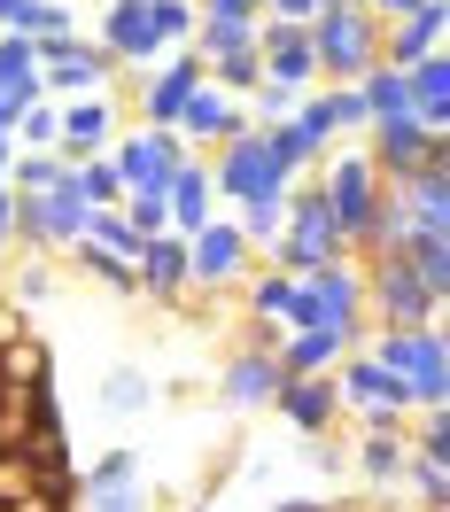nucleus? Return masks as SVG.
<instances>
[{"instance_id":"obj_21","label":"nucleus","mask_w":450,"mask_h":512,"mask_svg":"<svg viewBox=\"0 0 450 512\" xmlns=\"http://www.w3.org/2000/svg\"><path fill=\"white\" fill-rule=\"evenodd\" d=\"M257 63L272 86H295V94H311L319 86V63H311V39L295 32V24H272V16H257Z\"/></svg>"},{"instance_id":"obj_35","label":"nucleus","mask_w":450,"mask_h":512,"mask_svg":"<svg viewBox=\"0 0 450 512\" xmlns=\"http://www.w3.org/2000/svg\"><path fill=\"white\" fill-rule=\"evenodd\" d=\"M404 489H412V505H419V512H450V458H419V450H412Z\"/></svg>"},{"instance_id":"obj_23","label":"nucleus","mask_w":450,"mask_h":512,"mask_svg":"<svg viewBox=\"0 0 450 512\" xmlns=\"http://www.w3.org/2000/svg\"><path fill=\"white\" fill-rule=\"evenodd\" d=\"M404 466H412V435L404 427H357V474H365L373 497H396Z\"/></svg>"},{"instance_id":"obj_5","label":"nucleus","mask_w":450,"mask_h":512,"mask_svg":"<svg viewBox=\"0 0 450 512\" xmlns=\"http://www.w3.org/2000/svg\"><path fill=\"white\" fill-rule=\"evenodd\" d=\"M357 272H365V326H443L450 295H435L396 249H388V256H365Z\"/></svg>"},{"instance_id":"obj_54","label":"nucleus","mask_w":450,"mask_h":512,"mask_svg":"<svg viewBox=\"0 0 450 512\" xmlns=\"http://www.w3.org/2000/svg\"><path fill=\"white\" fill-rule=\"evenodd\" d=\"M0 512H8V505H0Z\"/></svg>"},{"instance_id":"obj_14","label":"nucleus","mask_w":450,"mask_h":512,"mask_svg":"<svg viewBox=\"0 0 450 512\" xmlns=\"http://www.w3.org/2000/svg\"><path fill=\"white\" fill-rule=\"evenodd\" d=\"M171 132H179V148H187V156H218L233 132H249V101L218 94V86L202 78V86L187 94V109L171 117Z\"/></svg>"},{"instance_id":"obj_42","label":"nucleus","mask_w":450,"mask_h":512,"mask_svg":"<svg viewBox=\"0 0 450 512\" xmlns=\"http://www.w3.org/2000/svg\"><path fill=\"white\" fill-rule=\"evenodd\" d=\"M16 148H55V101L39 94V101H24L16 109V132H8Z\"/></svg>"},{"instance_id":"obj_7","label":"nucleus","mask_w":450,"mask_h":512,"mask_svg":"<svg viewBox=\"0 0 450 512\" xmlns=\"http://www.w3.org/2000/svg\"><path fill=\"white\" fill-rule=\"evenodd\" d=\"M249 264H257V249L241 241V225H233V210H218L210 225H194L187 233V295H225L249 280Z\"/></svg>"},{"instance_id":"obj_8","label":"nucleus","mask_w":450,"mask_h":512,"mask_svg":"<svg viewBox=\"0 0 450 512\" xmlns=\"http://www.w3.org/2000/svg\"><path fill=\"white\" fill-rule=\"evenodd\" d=\"M70 241H86V202L70 194V171H63L47 194H16V249L63 256Z\"/></svg>"},{"instance_id":"obj_36","label":"nucleus","mask_w":450,"mask_h":512,"mask_svg":"<svg viewBox=\"0 0 450 512\" xmlns=\"http://www.w3.org/2000/svg\"><path fill=\"white\" fill-rule=\"evenodd\" d=\"M63 171H70V163L55 156V148H16V156H8V187H16V194H47Z\"/></svg>"},{"instance_id":"obj_30","label":"nucleus","mask_w":450,"mask_h":512,"mask_svg":"<svg viewBox=\"0 0 450 512\" xmlns=\"http://www.w3.org/2000/svg\"><path fill=\"white\" fill-rule=\"evenodd\" d=\"M0 94L8 101H39V47L24 32H0Z\"/></svg>"},{"instance_id":"obj_32","label":"nucleus","mask_w":450,"mask_h":512,"mask_svg":"<svg viewBox=\"0 0 450 512\" xmlns=\"http://www.w3.org/2000/svg\"><path fill=\"white\" fill-rule=\"evenodd\" d=\"M187 47L202 55V63H225V55H249V47H257V24H225V16H202Z\"/></svg>"},{"instance_id":"obj_46","label":"nucleus","mask_w":450,"mask_h":512,"mask_svg":"<svg viewBox=\"0 0 450 512\" xmlns=\"http://www.w3.org/2000/svg\"><path fill=\"white\" fill-rule=\"evenodd\" d=\"M8 512H78V505H70V489H47V481H32V489H24Z\"/></svg>"},{"instance_id":"obj_13","label":"nucleus","mask_w":450,"mask_h":512,"mask_svg":"<svg viewBox=\"0 0 450 512\" xmlns=\"http://www.w3.org/2000/svg\"><path fill=\"white\" fill-rule=\"evenodd\" d=\"M109 163H117L125 194H163V179L187 163V148H179L171 125H140V132H117V140H109Z\"/></svg>"},{"instance_id":"obj_45","label":"nucleus","mask_w":450,"mask_h":512,"mask_svg":"<svg viewBox=\"0 0 450 512\" xmlns=\"http://www.w3.org/2000/svg\"><path fill=\"white\" fill-rule=\"evenodd\" d=\"M404 435H412L419 458H450V419L443 412H419V427H404Z\"/></svg>"},{"instance_id":"obj_18","label":"nucleus","mask_w":450,"mask_h":512,"mask_svg":"<svg viewBox=\"0 0 450 512\" xmlns=\"http://www.w3.org/2000/svg\"><path fill=\"white\" fill-rule=\"evenodd\" d=\"M202 86V55L194 47H171L156 70H140L132 78V101H140V125H171L179 109H187V94Z\"/></svg>"},{"instance_id":"obj_40","label":"nucleus","mask_w":450,"mask_h":512,"mask_svg":"<svg viewBox=\"0 0 450 512\" xmlns=\"http://www.w3.org/2000/svg\"><path fill=\"white\" fill-rule=\"evenodd\" d=\"M86 241L109 249V256H125V264H132V249H140V233L125 225V210H86Z\"/></svg>"},{"instance_id":"obj_49","label":"nucleus","mask_w":450,"mask_h":512,"mask_svg":"<svg viewBox=\"0 0 450 512\" xmlns=\"http://www.w3.org/2000/svg\"><path fill=\"white\" fill-rule=\"evenodd\" d=\"M24 334H32V311L0 295V350H8V342H24Z\"/></svg>"},{"instance_id":"obj_44","label":"nucleus","mask_w":450,"mask_h":512,"mask_svg":"<svg viewBox=\"0 0 450 512\" xmlns=\"http://www.w3.org/2000/svg\"><path fill=\"white\" fill-rule=\"evenodd\" d=\"M117 210H125V225L140 233V241H148V233H171V210H163V194H125Z\"/></svg>"},{"instance_id":"obj_26","label":"nucleus","mask_w":450,"mask_h":512,"mask_svg":"<svg viewBox=\"0 0 450 512\" xmlns=\"http://www.w3.org/2000/svg\"><path fill=\"white\" fill-rule=\"evenodd\" d=\"M404 86H412V117L427 132H450V55L435 47V55H419V63H404Z\"/></svg>"},{"instance_id":"obj_11","label":"nucleus","mask_w":450,"mask_h":512,"mask_svg":"<svg viewBox=\"0 0 450 512\" xmlns=\"http://www.w3.org/2000/svg\"><path fill=\"white\" fill-rule=\"evenodd\" d=\"M70 505L78 512H148V474H140V450H101L94 466H78L70 481Z\"/></svg>"},{"instance_id":"obj_19","label":"nucleus","mask_w":450,"mask_h":512,"mask_svg":"<svg viewBox=\"0 0 450 512\" xmlns=\"http://www.w3.org/2000/svg\"><path fill=\"white\" fill-rule=\"evenodd\" d=\"M132 288L148 303H163V311H179L187 303V233H148L132 249Z\"/></svg>"},{"instance_id":"obj_24","label":"nucleus","mask_w":450,"mask_h":512,"mask_svg":"<svg viewBox=\"0 0 450 512\" xmlns=\"http://www.w3.org/2000/svg\"><path fill=\"white\" fill-rule=\"evenodd\" d=\"M163 210H171V233H194V225L218 218V194H210V163L202 156H187L163 179Z\"/></svg>"},{"instance_id":"obj_10","label":"nucleus","mask_w":450,"mask_h":512,"mask_svg":"<svg viewBox=\"0 0 450 512\" xmlns=\"http://www.w3.org/2000/svg\"><path fill=\"white\" fill-rule=\"evenodd\" d=\"M86 39H94L117 70H132V78H140V70H156L163 55H171V47L156 39V24H148V0H101Z\"/></svg>"},{"instance_id":"obj_48","label":"nucleus","mask_w":450,"mask_h":512,"mask_svg":"<svg viewBox=\"0 0 450 512\" xmlns=\"http://www.w3.org/2000/svg\"><path fill=\"white\" fill-rule=\"evenodd\" d=\"M202 16H225V24H257L264 16V0H194Z\"/></svg>"},{"instance_id":"obj_4","label":"nucleus","mask_w":450,"mask_h":512,"mask_svg":"<svg viewBox=\"0 0 450 512\" xmlns=\"http://www.w3.org/2000/svg\"><path fill=\"white\" fill-rule=\"evenodd\" d=\"M303 326H334V334H357V342H365V272H357V256L319 264V272L295 280L288 311H280V334H303Z\"/></svg>"},{"instance_id":"obj_47","label":"nucleus","mask_w":450,"mask_h":512,"mask_svg":"<svg viewBox=\"0 0 450 512\" xmlns=\"http://www.w3.org/2000/svg\"><path fill=\"white\" fill-rule=\"evenodd\" d=\"M319 8H326V0H264V16H272V24H295V32H303Z\"/></svg>"},{"instance_id":"obj_51","label":"nucleus","mask_w":450,"mask_h":512,"mask_svg":"<svg viewBox=\"0 0 450 512\" xmlns=\"http://www.w3.org/2000/svg\"><path fill=\"white\" fill-rule=\"evenodd\" d=\"M24 16H32V0H0V32H24Z\"/></svg>"},{"instance_id":"obj_43","label":"nucleus","mask_w":450,"mask_h":512,"mask_svg":"<svg viewBox=\"0 0 450 512\" xmlns=\"http://www.w3.org/2000/svg\"><path fill=\"white\" fill-rule=\"evenodd\" d=\"M326 109H334V140H365V101H357V86H326Z\"/></svg>"},{"instance_id":"obj_31","label":"nucleus","mask_w":450,"mask_h":512,"mask_svg":"<svg viewBox=\"0 0 450 512\" xmlns=\"http://www.w3.org/2000/svg\"><path fill=\"white\" fill-rule=\"evenodd\" d=\"M396 256H404V264H412L435 295H450V233H404V241H396Z\"/></svg>"},{"instance_id":"obj_15","label":"nucleus","mask_w":450,"mask_h":512,"mask_svg":"<svg viewBox=\"0 0 450 512\" xmlns=\"http://www.w3.org/2000/svg\"><path fill=\"white\" fill-rule=\"evenodd\" d=\"M272 419H280L288 435H303V443H326V435L342 427V388H334V373H295V381H280Z\"/></svg>"},{"instance_id":"obj_53","label":"nucleus","mask_w":450,"mask_h":512,"mask_svg":"<svg viewBox=\"0 0 450 512\" xmlns=\"http://www.w3.org/2000/svg\"><path fill=\"white\" fill-rule=\"evenodd\" d=\"M272 512H334V505H319V497H280Z\"/></svg>"},{"instance_id":"obj_39","label":"nucleus","mask_w":450,"mask_h":512,"mask_svg":"<svg viewBox=\"0 0 450 512\" xmlns=\"http://www.w3.org/2000/svg\"><path fill=\"white\" fill-rule=\"evenodd\" d=\"M148 24H156L163 47H187L194 24H202V8H194V0H148Z\"/></svg>"},{"instance_id":"obj_2","label":"nucleus","mask_w":450,"mask_h":512,"mask_svg":"<svg viewBox=\"0 0 450 512\" xmlns=\"http://www.w3.org/2000/svg\"><path fill=\"white\" fill-rule=\"evenodd\" d=\"M303 39H311L319 86H357L365 70L381 63V16L365 0H326L319 16L303 24Z\"/></svg>"},{"instance_id":"obj_33","label":"nucleus","mask_w":450,"mask_h":512,"mask_svg":"<svg viewBox=\"0 0 450 512\" xmlns=\"http://www.w3.org/2000/svg\"><path fill=\"white\" fill-rule=\"evenodd\" d=\"M70 194H78L86 210H117V202H125V179H117L109 156H94V163H70Z\"/></svg>"},{"instance_id":"obj_9","label":"nucleus","mask_w":450,"mask_h":512,"mask_svg":"<svg viewBox=\"0 0 450 512\" xmlns=\"http://www.w3.org/2000/svg\"><path fill=\"white\" fill-rule=\"evenodd\" d=\"M202 163H210V194H218L225 210H241V202H264V194H288V179H280V171H272V156H264L257 125L233 132L218 156H202Z\"/></svg>"},{"instance_id":"obj_28","label":"nucleus","mask_w":450,"mask_h":512,"mask_svg":"<svg viewBox=\"0 0 450 512\" xmlns=\"http://www.w3.org/2000/svg\"><path fill=\"white\" fill-rule=\"evenodd\" d=\"M288 295H295V272H280V264H249V280H241V303H249V319L264 326H280V311H288Z\"/></svg>"},{"instance_id":"obj_25","label":"nucleus","mask_w":450,"mask_h":512,"mask_svg":"<svg viewBox=\"0 0 450 512\" xmlns=\"http://www.w3.org/2000/svg\"><path fill=\"white\" fill-rule=\"evenodd\" d=\"M357 350V334H334V326H303V334H280L272 342V357H280V373H334L342 357Z\"/></svg>"},{"instance_id":"obj_50","label":"nucleus","mask_w":450,"mask_h":512,"mask_svg":"<svg viewBox=\"0 0 450 512\" xmlns=\"http://www.w3.org/2000/svg\"><path fill=\"white\" fill-rule=\"evenodd\" d=\"M16 249V187H8V179H0V256Z\"/></svg>"},{"instance_id":"obj_29","label":"nucleus","mask_w":450,"mask_h":512,"mask_svg":"<svg viewBox=\"0 0 450 512\" xmlns=\"http://www.w3.org/2000/svg\"><path fill=\"white\" fill-rule=\"evenodd\" d=\"M0 381L8 388H39V381H55V350H47V334H24V342H8L0 350Z\"/></svg>"},{"instance_id":"obj_6","label":"nucleus","mask_w":450,"mask_h":512,"mask_svg":"<svg viewBox=\"0 0 450 512\" xmlns=\"http://www.w3.org/2000/svg\"><path fill=\"white\" fill-rule=\"evenodd\" d=\"M334 388H342V419H357V427H412V412H419L412 388L365 350H350L334 365Z\"/></svg>"},{"instance_id":"obj_34","label":"nucleus","mask_w":450,"mask_h":512,"mask_svg":"<svg viewBox=\"0 0 450 512\" xmlns=\"http://www.w3.org/2000/svg\"><path fill=\"white\" fill-rule=\"evenodd\" d=\"M63 256H70V272H86V280H101L109 295H140V288H132V264H125V256L94 249V241H70Z\"/></svg>"},{"instance_id":"obj_16","label":"nucleus","mask_w":450,"mask_h":512,"mask_svg":"<svg viewBox=\"0 0 450 512\" xmlns=\"http://www.w3.org/2000/svg\"><path fill=\"white\" fill-rule=\"evenodd\" d=\"M357 148H365V156H373V171L396 187V179H412L419 163L450 156V132H427L419 117H396V125H365V140H357Z\"/></svg>"},{"instance_id":"obj_41","label":"nucleus","mask_w":450,"mask_h":512,"mask_svg":"<svg viewBox=\"0 0 450 512\" xmlns=\"http://www.w3.org/2000/svg\"><path fill=\"white\" fill-rule=\"evenodd\" d=\"M8 303H24V311H39V303H47V295H55V264H47V256H32V264H16V280H8Z\"/></svg>"},{"instance_id":"obj_37","label":"nucleus","mask_w":450,"mask_h":512,"mask_svg":"<svg viewBox=\"0 0 450 512\" xmlns=\"http://www.w3.org/2000/svg\"><path fill=\"white\" fill-rule=\"evenodd\" d=\"M86 24H78V8L70 0H32V16H24V39H39V47H55V39H78Z\"/></svg>"},{"instance_id":"obj_52","label":"nucleus","mask_w":450,"mask_h":512,"mask_svg":"<svg viewBox=\"0 0 450 512\" xmlns=\"http://www.w3.org/2000/svg\"><path fill=\"white\" fill-rule=\"evenodd\" d=\"M365 8H373V16H381V24H396V16H412L419 0H365Z\"/></svg>"},{"instance_id":"obj_38","label":"nucleus","mask_w":450,"mask_h":512,"mask_svg":"<svg viewBox=\"0 0 450 512\" xmlns=\"http://www.w3.org/2000/svg\"><path fill=\"white\" fill-rule=\"evenodd\" d=\"M101 404H109L117 419H132V412H148V404H156V381H148V373H132V365H117L109 388H101Z\"/></svg>"},{"instance_id":"obj_20","label":"nucleus","mask_w":450,"mask_h":512,"mask_svg":"<svg viewBox=\"0 0 450 512\" xmlns=\"http://www.w3.org/2000/svg\"><path fill=\"white\" fill-rule=\"evenodd\" d=\"M280 357L257 350V342H241V350L225 357V373H218V404H233V412H272V396H280Z\"/></svg>"},{"instance_id":"obj_3","label":"nucleus","mask_w":450,"mask_h":512,"mask_svg":"<svg viewBox=\"0 0 450 512\" xmlns=\"http://www.w3.org/2000/svg\"><path fill=\"white\" fill-rule=\"evenodd\" d=\"M365 357H381L396 381L412 388L419 412H443L450 404V350H443V326H365Z\"/></svg>"},{"instance_id":"obj_22","label":"nucleus","mask_w":450,"mask_h":512,"mask_svg":"<svg viewBox=\"0 0 450 512\" xmlns=\"http://www.w3.org/2000/svg\"><path fill=\"white\" fill-rule=\"evenodd\" d=\"M450 39V0H419L412 16H396V24H381V63H419V55H435Z\"/></svg>"},{"instance_id":"obj_27","label":"nucleus","mask_w":450,"mask_h":512,"mask_svg":"<svg viewBox=\"0 0 450 512\" xmlns=\"http://www.w3.org/2000/svg\"><path fill=\"white\" fill-rule=\"evenodd\" d=\"M357 101H365V117L373 125H396V117H412V86H404V70L396 63H373L357 78Z\"/></svg>"},{"instance_id":"obj_17","label":"nucleus","mask_w":450,"mask_h":512,"mask_svg":"<svg viewBox=\"0 0 450 512\" xmlns=\"http://www.w3.org/2000/svg\"><path fill=\"white\" fill-rule=\"evenodd\" d=\"M117 101L109 94H78V101H55V156L63 163H94L109 156V140H117Z\"/></svg>"},{"instance_id":"obj_12","label":"nucleus","mask_w":450,"mask_h":512,"mask_svg":"<svg viewBox=\"0 0 450 512\" xmlns=\"http://www.w3.org/2000/svg\"><path fill=\"white\" fill-rule=\"evenodd\" d=\"M39 47V39H32ZM109 78H117V63L101 55L94 39H55V47H39V94L47 101H78V94H109Z\"/></svg>"},{"instance_id":"obj_1","label":"nucleus","mask_w":450,"mask_h":512,"mask_svg":"<svg viewBox=\"0 0 450 512\" xmlns=\"http://www.w3.org/2000/svg\"><path fill=\"white\" fill-rule=\"evenodd\" d=\"M319 194H326V218H334V233H342V249L365 256V233H373V218H381V194L388 179L373 171V156L357 148V140H342V148H326L319 156Z\"/></svg>"}]
</instances>
